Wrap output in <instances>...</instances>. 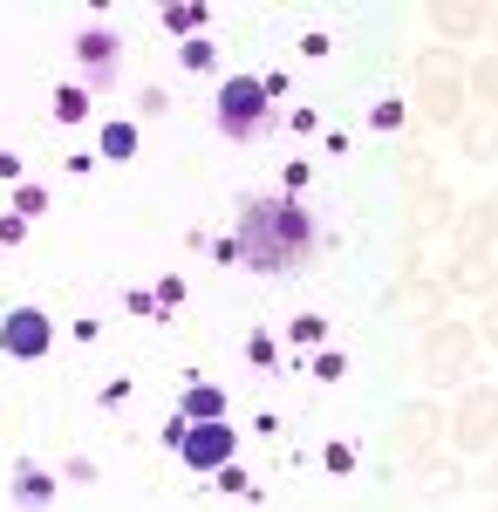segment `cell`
Masks as SVG:
<instances>
[{
  "instance_id": "11",
  "label": "cell",
  "mask_w": 498,
  "mask_h": 512,
  "mask_svg": "<svg viewBox=\"0 0 498 512\" xmlns=\"http://www.w3.org/2000/svg\"><path fill=\"white\" fill-rule=\"evenodd\" d=\"M212 62V41H185V69H205Z\"/></svg>"
},
{
  "instance_id": "4",
  "label": "cell",
  "mask_w": 498,
  "mask_h": 512,
  "mask_svg": "<svg viewBox=\"0 0 498 512\" xmlns=\"http://www.w3.org/2000/svg\"><path fill=\"white\" fill-rule=\"evenodd\" d=\"M55 342V321L41 315V308H14V315L0 321V349L14 355V362H41Z\"/></svg>"
},
{
  "instance_id": "1",
  "label": "cell",
  "mask_w": 498,
  "mask_h": 512,
  "mask_svg": "<svg viewBox=\"0 0 498 512\" xmlns=\"http://www.w3.org/2000/svg\"><path fill=\"white\" fill-rule=\"evenodd\" d=\"M232 253L253 267V274H294L307 253H314V219L294 198H253L239 212V233H232Z\"/></svg>"
},
{
  "instance_id": "5",
  "label": "cell",
  "mask_w": 498,
  "mask_h": 512,
  "mask_svg": "<svg viewBox=\"0 0 498 512\" xmlns=\"http://www.w3.org/2000/svg\"><path fill=\"white\" fill-rule=\"evenodd\" d=\"M76 55H82V69H89V76H103V82L116 76V35H96V28H89V35L76 41Z\"/></svg>"
},
{
  "instance_id": "9",
  "label": "cell",
  "mask_w": 498,
  "mask_h": 512,
  "mask_svg": "<svg viewBox=\"0 0 498 512\" xmlns=\"http://www.w3.org/2000/svg\"><path fill=\"white\" fill-rule=\"evenodd\" d=\"M164 28H171V35H192V28H205V14H198V7H171Z\"/></svg>"
},
{
  "instance_id": "10",
  "label": "cell",
  "mask_w": 498,
  "mask_h": 512,
  "mask_svg": "<svg viewBox=\"0 0 498 512\" xmlns=\"http://www.w3.org/2000/svg\"><path fill=\"white\" fill-rule=\"evenodd\" d=\"M14 212H21V219H35V212H48V198H41V185H21V198H14Z\"/></svg>"
},
{
  "instance_id": "3",
  "label": "cell",
  "mask_w": 498,
  "mask_h": 512,
  "mask_svg": "<svg viewBox=\"0 0 498 512\" xmlns=\"http://www.w3.org/2000/svg\"><path fill=\"white\" fill-rule=\"evenodd\" d=\"M178 458H185L198 478L226 472L232 465V424H219V417H185V424H178Z\"/></svg>"
},
{
  "instance_id": "6",
  "label": "cell",
  "mask_w": 498,
  "mask_h": 512,
  "mask_svg": "<svg viewBox=\"0 0 498 512\" xmlns=\"http://www.w3.org/2000/svg\"><path fill=\"white\" fill-rule=\"evenodd\" d=\"M185 417H226V390H185Z\"/></svg>"
},
{
  "instance_id": "2",
  "label": "cell",
  "mask_w": 498,
  "mask_h": 512,
  "mask_svg": "<svg viewBox=\"0 0 498 512\" xmlns=\"http://www.w3.org/2000/svg\"><path fill=\"white\" fill-rule=\"evenodd\" d=\"M212 123H219V137L232 144H253V137H267L273 123V89L260 76H232L219 96H212Z\"/></svg>"
},
{
  "instance_id": "7",
  "label": "cell",
  "mask_w": 498,
  "mask_h": 512,
  "mask_svg": "<svg viewBox=\"0 0 498 512\" xmlns=\"http://www.w3.org/2000/svg\"><path fill=\"white\" fill-rule=\"evenodd\" d=\"M137 151V123H103V158H130Z\"/></svg>"
},
{
  "instance_id": "8",
  "label": "cell",
  "mask_w": 498,
  "mask_h": 512,
  "mask_svg": "<svg viewBox=\"0 0 498 512\" xmlns=\"http://www.w3.org/2000/svg\"><path fill=\"white\" fill-rule=\"evenodd\" d=\"M55 117H62V123H82V117H89V96H82V89H62V96H55Z\"/></svg>"
}]
</instances>
